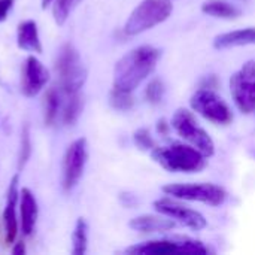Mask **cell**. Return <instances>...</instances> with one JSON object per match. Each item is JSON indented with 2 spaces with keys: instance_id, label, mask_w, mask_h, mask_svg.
Wrapping results in <instances>:
<instances>
[{
  "instance_id": "1",
  "label": "cell",
  "mask_w": 255,
  "mask_h": 255,
  "mask_svg": "<svg viewBox=\"0 0 255 255\" xmlns=\"http://www.w3.org/2000/svg\"><path fill=\"white\" fill-rule=\"evenodd\" d=\"M160 58L161 49L152 45L145 43L130 49L115 63L112 87L134 93L157 70Z\"/></svg>"
},
{
  "instance_id": "2",
  "label": "cell",
  "mask_w": 255,
  "mask_h": 255,
  "mask_svg": "<svg viewBox=\"0 0 255 255\" xmlns=\"http://www.w3.org/2000/svg\"><path fill=\"white\" fill-rule=\"evenodd\" d=\"M149 157L166 172L182 175L200 173L208 167L209 163V158L202 151L184 140L157 145L149 152Z\"/></svg>"
},
{
  "instance_id": "3",
  "label": "cell",
  "mask_w": 255,
  "mask_h": 255,
  "mask_svg": "<svg viewBox=\"0 0 255 255\" xmlns=\"http://www.w3.org/2000/svg\"><path fill=\"white\" fill-rule=\"evenodd\" d=\"M128 255H170L191 254L206 255L211 253L209 247L200 239L187 235H161V238H154L140 244H133L123 251Z\"/></svg>"
},
{
  "instance_id": "4",
  "label": "cell",
  "mask_w": 255,
  "mask_h": 255,
  "mask_svg": "<svg viewBox=\"0 0 255 255\" xmlns=\"http://www.w3.org/2000/svg\"><path fill=\"white\" fill-rule=\"evenodd\" d=\"M172 13V0H140L126 19L123 33L128 37L140 36L166 22Z\"/></svg>"
},
{
  "instance_id": "5",
  "label": "cell",
  "mask_w": 255,
  "mask_h": 255,
  "mask_svg": "<svg viewBox=\"0 0 255 255\" xmlns=\"http://www.w3.org/2000/svg\"><path fill=\"white\" fill-rule=\"evenodd\" d=\"M161 193L187 203L211 208H220L229 200L227 190L215 182H169L161 187Z\"/></svg>"
},
{
  "instance_id": "6",
  "label": "cell",
  "mask_w": 255,
  "mask_h": 255,
  "mask_svg": "<svg viewBox=\"0 0 255 255\" xmlns=\"http://www.w3.org/2000/svg\"><path fill=\"white\" fill-rule=\"evenodd\" d=\"M172 131L175 134L202 151L208 158L214 157L217 152V145L209 131L199 123L197 115L190 108H178L170 118Z\"/></svg>"
},
{
  "instance_id": "7",
  "label": "cell",
  "mask_w": 255,
  "mask_h": 255,
  "mask_svg": "<svg viewBox=\"0 0 255 255\" xmlns=\"http://www.w3.org/2000/svg\"><path fill=\"white\" fill-rule=\"evenodd\" d=\"M190 109L200 118L214 126H230L235 112L229 102L211 87H200L190 96Z\"/></svg>"
},
{
  "instance_id": "8",
  "label": "cell",
  "mask_w": 255,
  "mask_h": 255,
  "mask_svg": "<svg viewBox=\"0 0 255 255\" xmlns=\"http://www.w3.org/2000/svg\"><path fill=\"white\" fill-rule=\"evenodd\" d=\"M232 100L236 109L247 117H255V60H247L229 79Z\"/></svg>"
},
{
  "instance_id": "9",
  "label": "cell",
  "mask_w": 255,
  "mask_h": 255,
  "mask_svg": "<svg viewBox=\"0 0 255 255\" xmlns=\"http://www.w3.org/2000/svg\"><path fill=\"white\" fill-rule=\"evenodd\" d=\"M152 209L155 212L166 215L172 221H175L178 227H182L191 232H202L208 227V220L200 211H197L196 208H191L184 200H179L166 194H163L161 197L152 202Z\"/></svg>"
},
{
  "instance_id": "10",
  "label": "cell",
  "mask_w": 255,
  "mask_h": 255,
  "mask_svg": "<svg viewBox=\"0 0 255 255\" xmlns=\"http://www.w3.org/2000/svg\"><path fill=\"white\" fill-rule=\"evenodd\" d=\"M57 72L60 78V85L67 94L79 93L84 87L88 70L72 43H64L60 49L57 58Z\"/></svg>"
},
{
  "instance_id": "11",
  "label": "cell",
  "mask_w": 255,
  "mask_h": 255,
  "mask_svg": "<svg viewBox=\"0 0 255 255\" xmlns=\"http://www.w3.org/2000/svg\"><path fill=\"white\" fill-rule=\"evenodd\" d=\"M88 160V146H87V139L79 137L73 140L63 157V178H61V185L64 191H72L78 182L81 181L85 164Z\"/></svg>"
},
{
  "instance_id": "12",
  "label": "cell",
  "mask_w": 255,
  "mask_h": 255,
  "mask_svg": "<svg viewBox=\"0 0 255 255\" xmlns=\"http://www.w3.org/2000/svg\"><path fill=\"white\" fill-rule=\"evenodd\" d=\"M49 81V72L48 69L37 60L34 55L27 57L22 69V79H21V93L25 97H34L37 96L42 88Z\"/></svg>"
},
{
  "instance_id": "13",
  "label": "cell",
  "mask_w": 255,
  "mask_h": 255,
  "mask_svg": "<svg viewBox=\"0 0 255 255\" xmlns=\"http://www.w3.org/2000/svg\"><path fill=\"white\" fill-rule=\"evenodd\" d=\"M128 227L140 235H167L178 229L175 221L167 218L166 215L155 212L154 214H142L128 221Z\"/></svg>"
},
{
  "instance_id": "14",
  "label": "cell",
  "mask_w": 255,
  "mask_h": 255,
  "mask_svg": "<svg viewBox=\"0 0 255 255\" xmlns=\"http://www.w3.org/2000/svg\"><path fill=\"white\" fill-rule=\"evenodd\" d=\"M245 46H255V25L229 30L217 34L212 39V48L217 51H227Z\"/></svg>"
},
{
  "instance_id": "15",
  "label": "cell",
  "mask_w": 255,
  "mask_h": 255,
  "mask_svg": "<svg viewBox=\"0 0 255 255\" xmlns=\"http://www.w3.org/2000/svg\"><path fill=\"white\" fill-rule=\"evenodd\" d=\"M18 184H19V176L13 175L9 188H7V197H6V206L3 211V223H4V241L6 244H13L18 235V223H16V203L19 197L18 191Z\"/></svg>"
},
{
  "instance_id": "16",
  "label": "cell",
  "mask_w": 255,
  "mask_h": 255,
  "mask_svg": "<svg viewBox=\"0 0 255 255\" xmlns=\"http://www.w3.org/2000/svg\"><path fill=\"white\" fill-rule=\"evenodd\" d=\"M202 13L224 21H233L242 16V9L232 0H203L200 4Z\"/></svg>"
},
{
  "instance_id": "17",
  "label": "cell",
  "mask_w": 255,
  "mask_h": 255,
  "mask_svg": "<svg viewBox=\"0 0 255 255\" xmlns=\"http://www.w3.org/2000/svg\"><path fill=\"white\" fill-rule=\"evenodd\" d=\"M21 196V203H19V211H21V230L22 235L30 236L34 230L36 220H37V202L33 196V193L28 188H22L19 193Z\"/></svg>"
},
{
  "instance_id": "18",
  "label": "cell",
  "mask_w": 255,
  "mask_h": 255,
  "mask_svg": "<svg viewBox=\"0 0 255 255\" xmlns=\"http://www.w3.org/2000/svg\"><path fill=\"white\" fill-rule=\"evenodd\" d=\"M16 42H18V46L21 49L40 54L42 52V43H40V37H39L37 24L31 19L19 22L18 33H16Z\"/></svg>"
},
{
  "instance_id": "19",
  "label": "cell",
  "mask_w": 255,
  "mask_h": 255,
  "mask_svg": "<svg viewBox=\"0 0 255 255\" xmlns=\"http://www.w3.org/2000/svg\"><path fill=\"white\" fill-rule=\"evenodd\" d=\"M143 96L146 103H149L151 106H158L163 103L164 97H166V84L161 78H149L145 90H143Z\"/></svg>"
},
{
  "instance_id": "20",
  "label": "cell",
  "mask_w": 255,
  "mask_h": 255,
  "mask_svg": "<svg viewBox=\"0 0 255 255\" xmlns=\"http://www.w3.org/2000/svg\"><path fill=\"white\" fill-rule=\"evenodd\" d=\"M73 255H84L88 248V224L84 218H78L75 224V230L72 235Z\"/></svg>"
},
{
  "instance_id": "21",
  "label": "cell",
  "mask_w": 255,
  "mask_h": 255,
  "mask_svg": "<svg viewBox=\"0 0 255 255\" xmlns=\"http://www.w3.org/2000/svg\"><path fill=\"white\" fill-rule=\"evenodd\" d=\"M82 108H84V102H82L81 91L79 93L69 94V102H67L66 109H64V114H63L64 124L66 126H73L79 120L81 112H82Z\"/></svg>"
},
{
  "instance_id": "22",
  "label": "cell",
  "mask_w": 255,
  "mask_h": 255,
  "mask_svg": "<svg viewBox=\"0 0 255 255\" xmlns=\"http://www.w3.org/2000/svg\"><path fill=\"white\" fill-rule=\"evenodd\" d=\"M109 105H111V108L115 109V111L127 112V111H130V109L134 106L133 93L123 91V90H118V88H114V87H112V90H111V93H109Z\"/></svg>"
},
{
  "instance_id": "23",
  "label": "cell",
  "mask_w": 255,
  "mask_h": 255,
  "mask_svg": "<svg viewBox=\"0 0 255 255\" xmlns=\"http://www.w3.org/2000/svg\"><path fill=\"white\" fill-rule=\"evenodd\" d=\"M60 109V94L55 88H49L45 96V124L52 126Z\"/></svg>"
},
{
  "instance_id": "24",
  "label": "cell",
  "mask_w": 255,
  "mask_h": 255,
  "mask_svg": "<svg viewBox=\"0 0 255 255\" xmlns=\"http://www.w3.org/2000/svg\"><path fill=\"white\" fill-rule=\"evenodd\" d=\"M133 142H134V145H136V148L139 151L148 152V154L157 146V142H155L151 130L146 128V127H140L133 133Z\"/></svg>"
},
{
  "instance_id": "25",
  "label": "cell",
  "mask_w": 255,
  "mask_h": 255,
  "mask_svg": "<svg viewBox=\"0 0 255 255\" xmlns=\"http://www.w3.org/2000/svg\"><path fill=\"white\" fill-rule=\"evenodd\" d=\"M82 0H55L54 7H52V15L54 19L58 25H63L66 19L69 18L70 12L81 3Z\"/></svg>"
},
{
  "instance_id": "26",
  "label": "cell",
  "mask_w": 255,
  "mask_h": 255,
  "mask_svg": "<svg viewBox=\"0 0 255 255\" xmlns=\"http://www.w3.org/2000/svg\"><path fill=\"white\" fill-rule=\"evenodd\" d=\"M30 155H31V137H30V127L25 124L21 131V148H19V157H18L19 170L27 164Z\"/></svg>"
},
{
  "instance_id": "27",
  "label": "cell",
  "mask_w": 255,
  "mask_h": 255,
  "mask_svg": "<svg viewBox=\"0 0 255 255\" xmlns=\"http://www.w3.org/2000/svg\"><path fill=\"white\" fill-rule=\"evenodd\" d=\"M15 0H0V22L6 19L9 10L12 9Z\"/></svg>"
},
{
  "instance_id": "28",
  "label": "cell",
  "mask_w": 255,
  "mask_h": 255,
  "mask_svg": "<svg viewBox=\"0 0 255 255\" xmlns=\"http://www.w3.org/2000/svg\"><path fill=\"white\" fill-rule=\"evenodd\" d=\"M170 130H172V126H170V121H166L164 118H161L158 123H157V131H158V134L160 136H169V133H170Z\"/></svg>"
},
{
  "instance_id": "29",
  "label": "cell",
  "mask_w": 255,
  "mask_h": 255,
  "mask_svg": "<svg viewBox=\"0 0 255 255\" xmlns=\"http://www.w3.org/2000/svg\"><path fill=\"white\" fill-rule=\"evenodd\" d=\"M120 200H121V203H123L126 208H131V206H134V205L137 203L136 197H134L133 194H128V193H123V194L120 196Z\"/></svg>"
},
{
  "instance_id": "30",
  "label": "cell",
  "mask_w": 255,
  "mask_h": 255,
  "mask_svg": "<svg viewBox=\"0 0 255 255\" xmlns=\"http://www.w3.org/2000/svg\"><path fill=\"white\" fill-rule=\"evenodd\" d=\"M12 254L13 255L25 254V245H24V242H18V244H15V247H13V250H12Z\"/></svg>"
},
{
  "instance_id": "31",
  "label": "cell",
  "mask_w": 255,
  "mask_h": 255,
  "mask_svg": "<svg viewBox=\"0 0 255 255\" xmlns=\"http://www.w3.org/2000/svg\"><path fill=\"white\" fill-rule=\"evenodd\" d=\"M52 1H55V0H42V9H46Z\"/></svg>"
},
{
  "instance_id": "32",
  "label": "cell",
  "mask_w": 255,
  "mask_h": 255,
  "mask_svg": "<svg viewBox=\"0 0 255 255\" xmlns=\"http://www.w3.org/2000/svg\"><path fill=\"white\" fill-rule=\"evenodd\" d=\"M172 1H175V0H172Z\"/></svg>"
}]
</instances>
